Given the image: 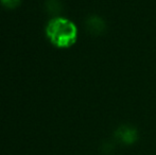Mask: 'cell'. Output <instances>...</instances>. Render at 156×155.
Returning <instances> with one entry per match:
<instances>
[{
	"label": "cell",
	"mask_w": 156,
	"mask_h": 155,
	"mask_svg": "<svg viewBox=\"0 0 156 155\" xmlns=\"http://www.w3.org/2000/svg\"><path fill=\"white\" fill-rule=\"evenodd\" d=\"M46 35L58 48H69L78 39V29L74 23L64 17H52L46 26Z\"/></svg>",
	"instance_id": "obj_1"
},
{
	"label": "cell",
	"mask_w": 156,
	"mask_h": 155,
	"mask_svg": "<svg viewBox=\"0 0 156 155\" xmlns=\"http://www.w3.org/2000/svg\"><path fill=\"white\" fill-rule=\"evenodd\" d=\"M115 137L124 145H133L138 139V131L129 125H121L116 130Z\"/></svg>",
	"instance_id": "obj_2"
},
{
	"label": "cell",
	"mask_w": 156,
	"mask_h": 155,
	"mask_svg": "<svg viewBox=\"0 0 156 155\" xmlns=\"http://www.w3.org/2000/svg\"><path fill=\"white\" fill-rule=\"evenodd\" d=\"M105 28H106V25H105L104 19L98 15H91L86 19V29L91 34H94V35L102 34L105 31Z\"/></svg>",
	"instance_id": "obj_3"
},
{
	"label": "cell",
	"mask_w": 156,
	"mask_h": 155,
	"mask_svg": "<svg viewBox=\"0 0 156 155\" xmlns=\"http://www.w3.org/2000/svg\"><path fill=\"white\" fill-rule=\"evenodd\" d=\"M45 9L52 17H58L63 11V4L60 0H46Z\"/></svg>",
	"instance_id": "obj_4"
},
{
	"label": "cell",
	"mask_w": 156,
	"mask_h": 155,
	"mask_svg": "<svg viewBox=\"0 0 156 155\" xmlns=\"http://www.w3.org/2000/svg\"><path fill=\"white\" fill-rule=\"evenodd\" d=\"M21 0H0V3L6 9H10V10H13V9H16L17 6L20 4Z\"/></svg>",
	"instance_id": "obj_5"
}]
</instances>
